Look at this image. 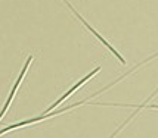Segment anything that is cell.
<instances>
[{
    "instance_id": "1",
    "label": "cell",
    "mask_w": 158,
    "mask_h": 138,
    "mask_svg": "<svg viewBox=\"0 0 158 138\" xmlns=\"http://www.w3.org/2000/svg\"><path fill=\"white\" fill-rule=\"evenodd\" d=\"M31 60H33V56H28L27 62H25V65H24V68H22V71H21V74H19V76H18V79L15 81L14 87H12V90H10V94H9V97H7L6 103H5V106L2 107V110H0V119H2V117L5 116V113L7 112V107H9V106H10V103H12V98H14L15 93H16V90H18V87H19V84L22 82L24 76H25V74H27V69H28V66H30V63H31Z\"/></svg>"
},
{
    "instance_id": "2",
    "label": "cell",
    "mask_w": 158,
    "mask_h": 138,
    "mask_svg": "<svg viewBox=\"0 0 158 138\" xmlns=\"http://www.w3.org/2000/svg\"><path fill=\"white\" fill-rule=\"evenodd\" d=\"M99 71H101V68H95L93 69V71H92V72H90V74H87V75L84 76V78H81V79H80V81H78V82L76 84V85H74V87H71V88H69L68 91H67V93H65V94H64V96H61L59 97V98H58V100H56V103H53L52 104V106H50V107H49V109H46V113H49V112H52L53 110V109H55L56 106H58V104L59 103H62V102H64V100H65V98H68L69 96H71V94H73V93H74V91L76 90H78V88H80V87H81L83 84L86 82V81H89L90 78H93V76L96 75L98 72H99Z\"/></svg>"
}]
</instances>
